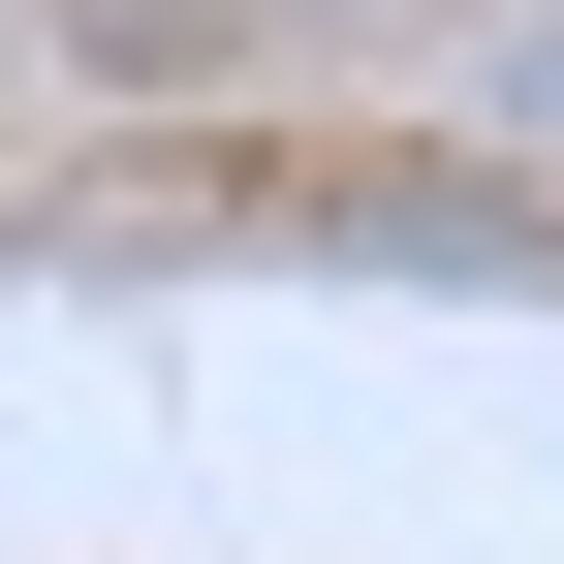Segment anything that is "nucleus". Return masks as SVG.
Here are the masks:
<instances>
[{"mask_svg":"<svg viewBox=\"0 0 564 564\" xmlns=\"http://www.w3.org/2000/svg\"><path fill=\"white\" fill-rule=\"evenodd\" d=\"M470 126H502V158H564V0H533V32H470Z\"/></svg>","mask_w":564,"mask_h":564,"instance_id":"nucleus-1","label":"nucleus"},{"mask_svg":"<svg viewBox=\"0 0 564 564\" xmlns=\"http://www.w3.org/2000/svg\"><path fill=\"white\" fill-rule=\"evenodd\" d=\"M0 63H32V32H0Z\"/></svg>","mask_w":564,"mask_h":564,"instance_id":"nucleus-2","label":"nucleus"}]
</instances>
